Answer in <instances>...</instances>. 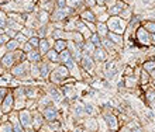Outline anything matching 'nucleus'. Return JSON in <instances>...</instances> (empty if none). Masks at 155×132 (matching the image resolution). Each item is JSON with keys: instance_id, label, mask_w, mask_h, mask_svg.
Instances as JSON below:
<instances>
[{"instance_id": "nucleus-1", "label": "nucleus", "mask_w": 155, "mask_h": 132, "mask_svg": "<svg viewBox=\"0 0 155 132\" xmlns=\"http://www.w3.org/2000/svg\"><path fill=\"white\" fill-rule=\"evenodd\" d=\"M71 79V72L69 69L66 68L65 65H62V63H58L55 66V69L51 70V73H49V77H48V82L55 84V86H61L65 83V80Z\"/></svg>"}, {"instance_id": "nucleus-2", "label": "nucleus", "mask_w": 155, "mask_h": 132, "mask_svg": "<svg viewBox=\"0 0 155 132\" xmlns=\"http://www.w3.org/2000/svg\"><path fill=\"white\" fill-rule=\"evenodd\" d=\"M106 24L109 27V31L116 34H121V35L127 30V21L123 20L120 16H110L109 20L106 21Z\"/></svg>"}, {"instance_id": "nucleus-3", "label": "nucleus", "mask_w": 155, "mask_h": 132, "mask_svg": "<svg viewBox=\"0 0 155 132\" xmlns=\"http://www.w3.org/2000/svg\"><path fill=\"white\" fill-rule=\"evenodd\" d=\"M13 110H14V94H13V90L10 89V91L6 94V97L0 104V111H2V114H8Z\"/></svg>"}, {"instance_id": "nucleus-4", "label": "nucleus", "mask_w": 155, "mask_h": 132, "mask_svg": "<svg viewBox=\"0 0 155 132\" xmlns=\"http://www.w3.org/2000/svg\"><path fill=\"white\" fill-rule=\"evenodd\" d=\"M18 120L24 128H33V111L28 108H23L18 111Z\"/></svg>"}, {"instance_id": "nucleus-5", "label": "nucleus", "mask_w": 155, "mask_h": 132, "mask_svg": "<svg viewBox=\"0 0 155 132\" xmlns=\"http://www.w3.org/2000/svg\"><path fill=\"white\" fill-rule=\"evenodd\" d=\"M38 111H40V110H38ZM41 112H42V117L45 118V121H55V120L59 118V110H58L54 104L42 108Z\"/></svg>"}, {"instance_id": "nucleus-6", "label": "nucleus", "mask_w": 155, "mask_h": 132, "mask_svg": "<svg viewBox=\"0 0 155 132\" xmlns=\"http://www.w3.org/2000/svg\"><path fill=\"white\" fill-rule=\"evenodd\" d=\"M103 120L106 122L107 128L113 129V131H118V121H117V117L111 112V108L107 110V111L103 112Z\"/></svg>"}, {"instance_id": "nucleus-7", "label": "nucleus", "mask_w": 155, "mask_h": 132, "mask_svg": "<svg viewBox=\"0 0 155 132\" xmlns=\"http://www.w3.org/2000/svg\"><path fill=\"white\" fill-rule=\"evenodd\" d=\"M79 66L82 68V70H85V72H92V70L96 68V62H94V59L92 55H82L81 61H79Z\"/></svg>"}, {"instance_id": "nucleus-8", "label": "nucleus", "mask_w": 155, "mask_h": 132, "mask_svg": "<svg viewBox=\"0 0 155 132\" xmlns=\"http://www.w3.org/2000/svg\"><path fill=\"white\" fill-rule=\"evenodd\" d=\"M135 38H137V41H138L140 44H143V45H150V44H151V34L148 33L143 25L135 30Z\"/></svg>"}, {"instance_id": "nucleus-9", "label": "nucleus", "mask_w": 155, "mask_h": 132, "mask_svg": "<svg viewBox=\"0 0 155 132\" xmlns=\"http://www.w3.org/2000/svg\"><path fill=\"white\" fill-rule=\"evenodd\" d=\"M54 39L52 37H47V38H41L40 39V45H38V51H40V54L42 55V58H44V55L48 52L51 48L54 46Z\"/></svg>"}, {"instance_id": "nucleus-10", "label": "nucleus", "mask_w": 155, "mask_h": 132, "mask_svg": "<svg viewBox=\"0 0 155 132\" xmlns=\"http://www.w3.org/2000/svg\"><path fill=\"white\" fill-rule=\"evenodd\" d=\"M93 59L96 63H104L107 61V56H109V52H107L103 46H96V49L93 51Z\"/></svg>"}, {"instance_id": "nucleus-11", "label": "nucleus", "mask_w": 155, "mask_h": 132, "mask_svg": "<svg viewBox=\"0 0 155 132\" xmlns=\"http://www.w3.org/2000/svg\"><path fill=\"white\" fill-rule=\"evenodd\" d=\"M44 122H47V121L42 117V112L38 111V110H34L33 111V128L37 132L41 131V128L44 127Z\"/></svg>"}, {"instance_id": "nucleus-12", "label": "nucleus", "mask_w": 155, "mask_h": 132, "mask_svg": "<svg viewBox=\"0 0 155 132\" xmlns=\"http://www.w3.org/2000/svg\"><path fill=\"white\" fill-rule=\"evenodd\" d=\"M0 62H2V65H3L6 69H12L13 66L17 63L16 55H14V51H13V52H7V54L3 56V58L0 59Z\"/></svg>"}, {"instance_id": "nucleus-13", "label": "nucleus", "mask_w": 155, "mask_h": 132, "mask_svg": "<svg viewBox=\"0 0 155 132\" xmlns=\"http://www.w3.org/2000/svg\"><path fill=\"white\" fill-rule=\"evenodd\" d=\"M79 18L82 21H90V23H96L97 21V17L93 13V10L89 7H85L82 10V13H79Z\"/></svg>"}, {"instance_id": "nucleus-14", "label": "nucleus", "mask_w": 155, "mask_h": 132, "mask_svg": "<svg viewBox=\"0 0 155 132\" xmlns=\"http://www.w3.org/2000/svg\"><path fill=\"white\" fill-rule=\"evenodd\" d=\"M71 112H72V115L75 117V118H82V117H85V104L83 103H79V101H76V103H74L72 105H71Z\"/></svg>"}, {"instance_id": "nucleus-15", "label": "nucleus", "mask_w": 155, "mask_h": 132, "mask_svg": "<svg viewBox=\"0 0 155 132\" xmlns=\"http://www.w3.org/2000/svg\"><path fill=\"white\" fill-rule=\"evenodd\" d=\"M24 89H25V97L30 100H38L41 96V91L38 87L35 86H25L24 84Z\"/></svg>"}, {"instance_id": "nucleus-16", "label": "nucleus", "mask_w": 155, "mask_h": 132, "mask_svg": "<svg viewBox=\"0 0 155 132\" xmlns=\"http://www.w3.org/2000/svg\"><path fill=\"white\" fill-rule=\"evenodd\" d=\"M83 128L87 129V131L96 132L99 129V122L94 117H87L85 121H83Z\"/></svg>"}, {"instance_id": "nucleus-17", "label": "nucleus", "mask_w": 155, "mask_h": 132, "mask_svg": "<svg viewBox=\"0 0 155 132\" xmlns=\"http://www.w3.org/2000/svg\"><path fill=\"white\" fill-rule=\"evenodd\" d=\"M54 101H52V99H51V96L48 94V93H44V94H41L40 96V99L37 100V104H38V108L37 110H42V108H45V107H48V105H51Z\"/></svg>"}, {"instance_id": "nucleus-18", "label": "nucleus", "mask_w": 155, "mask_h": 132, "mask_svg": "<svg viewBox=\"0 0 155 132\" xmlns=\"http://www.w3.org/2000/svg\"><path fill=\"white\" fill-rule=\"evenodd\" d=\"M41 129H44L45 132H59L61 131V122H59V120L47 121V124H45Z\"/></svg>"}, {"instance_id": "nucleus-19", "label": "nucleus", "mask_w": 155, "mask_h": 132, "mask_svg": "<svg viewBox=\"0 0 155 132\" xmlns=\"http://www.w3.org/2000/svg\"><path fill=\"white\" fill-rule=\"evenodd\" d=\"M25 58H27V61H28L30 63H38L42 61V55L40 54L38 49H33L31 52L25 54Z\"/></svg>"}, {"instance_id": "nucleus-20", "label": "nucleus", "mask_w": 155, "mask_h": 132, "mask_svg": "<svg viewBox=\"0 0 155 132\" xmlns=\"http://www.w3.org/2000/svg\"><path fill=\"white\" fill-rule=\"evenodd\" d=\"M102 46L104 48V49L110 54V52H114L116 51V48H117V44H114V42L111 41L109 37H104V38H102Z\"/></svg>"}, {"instance_id": "nucleus-21", "label": "nucleus", "mask_w": 155, "mask_h": 132, "mask_svg": "<svg viewBox=\"0 0 155 132\" xmlns=\"http://www.w3.org/2000/svg\"><path fill=\"white\" fill-rule=\"evenodd\" d=\"M96 33L100 35V38L107 37V34H109V27H107L106 23H102V21H96Z\"/></svg>"}, {"instance_id": "nucleus-22", "label": "nucleus", "mask_w": 155, "mask_h": 132, "mask_svg": "<svg viewBox=\"0 0 155 132\" xmlns=\"http://www.w3.org/2000/svg\"><path fill=\"white\" fill-rule=\"evenodd\" d=\"M72 59H74V56H72V54L69 52V49L66 48L65 51L59 52V56H58V62L62 63V65H65V63H68L69 61H72Z\"/></svg>"}, {"instance_id": "nucleus-23", "label": "nucleus", "mask_w": 155, "mask_h": 132, "mask_svg": "<svg viewBox=\"0 0 155 132\" xmlns=\"http://www.w3.org/2000/svg\"><path fill=\"white\" fill-rule=\"evenodd\" d=\"M66 46H68V41H66V39H55L52 48L59 54V52H62V51L66 49Z\"/></svg>"}, {"instance_id": "nucleus-24", "label": "nucleus", "mask_w": 155, "mask_h": 132, "mask_svg": "<svg viewBox=\"0 0 155 132\" xmlns=\"http://www.w3.org/2000/svg\"><path fill=\"white\" fill-rule=\"evenodd\" d=\"M107 37L110 38V39L114 42V44H117L118 46H123V44H124V39H123V35H121V34H116V33H111V31H109Z\"/></svg>"}, {"instance_id": "nucleus-25", "label": "nucleus", "mask_w": 155, "mask_h": 132, "mask_svg": "<svg viewBox=\"0 0 155 132\" xmlns=\"http://www.w3.org/2000/svg\"><path fill=\"white\" fill-rule=\"evenodd\" d=\"M24 27V24H21L18 21H14L12 18H7V25H6V28H10V30H14V31H21Z\"/></svg>"}, {"instance_id": "nucleus-26", "label": "nucleus", "mask_w": 155, "mask_h": 132, "mask_svg": "<svg viewBox=\"0 0 155 132\" xmlns=\"http://www.w3.org/2000/svg\"><path fill=\"white\" fill-rule=\"evenodd\" d=\"M58 56H59V54H58L54 48H51V49H49L48 52L44 55V58H47V61H48V62H55V63H59V62H58Z\"/></svg>"}, {"instance_id": "nucleus-27", "label": "nucleus", "mask_w": 155, "mask_h": 132, "mask_svg": "<svg viewBox=\"0 0 155 132\" xmlns=\"http://www.w3.org/2000/svg\"><path fill=\"white\" fill-rule=\"evenodd\" d=\"M20 42L17 41L16 38H12V39H8L7 44H6V48H7L8 52H13V51H17L20 49Z\"/></svg>"}, {"instance_id": "nucleus-28", "label": "nucleus", "mask_w": 155, "mask_h": 132, "mask_svg": "<svg viewBox=\"0 0 155 132\" xmlns=\"http://www.w3.org/2000/svg\"><path fill=\"white\" fill-rule=\"evenodd\" d=\"M51 37H52L54 39H65V30L54 27L52 33H51Z\"/></svg>"}, {"instance_id": "nucleus-29", "label": "nucleus", "mask_w": 155, "mask_h": 132, "mask_svg": "<svg viewBox=\"0 0 155 132\" xmlns=\"http://www.w3.org/2000/svg\"><path fill=\"white\" fill-rule=\"evenodd\" d=\"M123 82H124V86H126L127 89H134V87H135V83H137V80H135L134 74H133V76H124Z\"/></svg>"}, {"instance_id": "nucleus-30", "label": "nucleus", "mask_w": 155, "mask_h": 132, "mask_svg": "<svg viewBox=\"0 0 155 132\" xmlns=\"http://www.w3.org/2000/svg\"><path fill=\"white\" fill-rule=\"evenodd\" d=\"M152 79L151 76H150V72H147V70H141V76H140V83L143 84V86H147L148 83L151 82Z\"/></svg>"}, {"instance_id": "nucleus-31", "label": "nucleus", "mask_w": 155, "mask_h": 132, "mask_svg": "<svg viewBox=\"0 0 155 132\" xmlns=\"http://www.w3.org/2000/svg\"><path fill=\"white\" fill-rule=\"evenodd\" d=\"M0 132H14V127L10 121L0 122Z\"/></svg>"}, {"instance_id": "nucleus-32", "label": "nucleus", "mask_w": 155, "mask_h": 132, "mask_svg": "<svg viewBox=\"0 0 155 132\" xmlns=\"http://www.w3.org/2000/svg\"><path fill=\"white\" fill-rule=\"evenodd\" d=\"M131 16H133V10H131L130 6H127L126 8H123L121 13H120V17H121L123 20H126V21H130Z\"/></svg>"}, {"instance_id": "nucleus-33", "label": "nucleus", "mask_w": 155, "mask_h": 132, "mask_svg": "<svg viewBox=\"0 0 155 132\" xmlns=\"http://www.w3.org/2000/svg\"><path fill=\"white\" fill-rule=\"evenodd\" d=\"M66 4H68L69 7L78 10L81 6H85V0H66Z\"/></svg>"}, {"instance_id": "nucleus-34", "label": "nucleus", "mask_w": 155, "mask_h": 132, "mask_svg": "<svg viewBox=\"0 0 155 132\" xmlns=\"http://www.w3.org/2000/svg\"><path fill=\"white\" fill-rule=\"evenodd\" d=\"M121 10H123V8L120 7L117 3H116L114 6H111V7L107 8V13H109V16H120Z\"/></svg>"}, {"instance_id": "nucleus-35", "label": "nucleus", "mask_w": 155, "mask_h": 132, "mask_svg": "<svg viewBox=\"0 0 155 132\" xmlns=\"http://www.w3.org/2000/svg\"><path fill=\"white\" fill-rule=\"evenodd\" d=\"M89 41L92 42L94 46H102V38H100V35H99L97 33H93V34H92V37H90Z\"/></svg>"}, {"instance_id": "nucleus-36", "label": "nucleus", "mask_w": 155, "mask_h": 132, "mask_svg": "<svg viewBox=\"0 0 155 132\" xmlns=\"http://www.w3.org/2000/svg\"><path fill=\"white\" fill-rule=\"evenodd\" d=\"M143 69L147 70V72H152L155 69V59H150L147 62L143 63Z\"/></svg>"}, {"instance_id": "nucleus-37", "label": "nucleus", "mask_w": 155, "mask_h": 132, "mask_svg": "<svg viewBox=\"0 0 155 132\" xmlns=\"http://www.w3.org/2000/svg\"><path fill=\"white\" fill-rule=\"evenodd\" d=\"M143 27L147 30L150 34H155V21H144Z\"/></svg>"}, {"instance_id": "nucleus-38", "label": "nucleus", "mask_w": 155, "mask_h": 132, "mask_svg": "<svg viewBox=\"0 0 155 132\" xmlns=\"http://www.w3.org/2000/svg\"><path fill=\"white\" fill-rule=\"evenodd\" d=\"M145 100H147L148 103H151V104L155 101V87H152V89L147 90V93H145Z\"/></svg>"}, {"instance_id": "nucleus-39", "label": "nucleus", "mask_w": 155, "mask_h": 132, "mask_svg": "<svg viewBox=\"0 0 155 132\" xmlns=\"http://www.w3.org/2000/svg\"><path fill=\"white\" fill-rule=\"evenodd\" d=\"M20 48H21V51H23V52H25V54H28V52H31L33 49H37V48H34V46L31 45V44H30V41L24 42V44H23V45H21Z\"/></svg>"}, {"instance_id": "nucleus-40", "label": "nucleus", "mask_w": 155, "mask_h": 132, "mask_svg": "<svg viewBox=\"0 0 155 132\" xmlns=\"http://www.w3.org/2000/svg\"><path fill=\"white\" fill-rule=\"evenodd\" d=\"M14 38H16L17 41L20 42V45H23L24 42H27V41H28V38L25 37V35H24V34H23V33H21V31H18V33L16 34V37H14Z\"/></svg>"}, {"instance_id": "nucleus-41", "label": "nucleus", "mask_w": 155, "mask_h": 132, "mask_svg": "<svg viewBox=\"0 0 155 132\" xmlns=\"http://www.w3.org/2000/svg\"><path fill=\"white\" fill-rule=\"evenodd\" d=\"M40 39H41V38L38 37V35H34V37L28 38L30 44H31V45H33L34 48H37V49H38V45H40Z\"/></svg>"}, {"instance_id": "nucleus-42", "label": "nucleus", "mask_w": 155, "mask_h": 132, "mask_svg": "<svg viewBox=\"0 0 155 132\" xmlns=\"http://www.w3.org/2000/svg\"><path fill=\"white\" fill-rule=\"evenodd\" d=\"M8 39H12V38L8 37L7 34L6 33H3V34H0V46L2 45H6V44H7V41Z\"/></svg>"}, {"instance_id": "nucleus-43", "label": "nucleus", "mask_w": 155, "mask_h": 132, "mask_svg": "<svg viewBox=\"0 0 155 132\" xmlns=\"http://www.w3.org/2000/svg\"><path fill=\"white\" fill-rule=\"evenodd\" d=\"M134 74V68L131 65L126 66V72H124V76H133Z\"/></svg>"}, {"instance_id": "nucleus-44", "label": "nucleus", "mask_w": 155, "mask_h": 132, "mask_svg": "<svg viewBox=\"0 0 155 132\" xmlns=\"http://www.w3.org/2000/svg\"><path fill=\"white\" fill-rule=\"evenodd\" d=\"M4 33L7 34L10 38H14V37H16V34L18 33V31H14V30H10V28H4Z\"/></svg>"}, {"instance_id": "nucleus-45", "label": "nucleus", "mask_w": 155, "mask_h": 132, "mask_svg": "<svg viewBox=\"0 0 155 132\" xmlns=\"http://www.w3.org/2000/svg\"><path fill=\"white\" fill-rule=\"evenodd\" d=\"M117 132H133V128H131L130 125H123L121 128H118Z\"/></svg>"}, {"instance_id": "nucleus-46", "label": "nucleus", "mask_w": 155, "mask_h": 132, "mask_svg": "<svg viewBox=\"0 0 155 132\" xmlns=\"http://www.w3.org/2000/svg\"><path fill=\"white\" fill-rule=\"evenodd\" d=\"M55 4H57V7H66L68 6L66 0H55Z\"/></svg>"}, {"instance_id": "nucleus-47", "label": "nucleus", "mask_w": 155, "mask_h": 132, "mask_svg": "<svg viewBox=\"0 0 155 132\" xmlns=\"http://www.w3.org/2000/svg\"><path fill=\"white\" fill-rule=\"evenodd\" d=\"M7 52H8V51H7V48H6V45H2V46H0V59L3 58V56L7 54Z\"/></svg>"}, {"instance_id": "nucleus-48", "label": "nucleus", "mask_w": 155, "mask_h": 132, "mask_svg": "<svg viewBox=\"0 0 155 132\" xmlns=\"http://www.w3.org/2000/svg\"><path fill=\"white\" fill-rule=\"evenodd\" d=\"M116 3H117V0H104V6H106L107 8L111 7V6H114Z\"/></svg>"}, {"instance_id": "nucleus-49", "label": "nucleus", "mask_w": 155, "mask_h": 132, "mask_svg": "<svg viewBox=\"0 0 155 132\" xmlns=\"http://www.w3.org/2000/svg\"><path fill=\"white\" fill-rule=\"evenodd\" d=\"M133 132H144V129L140 125H137V127H133Z\"/></svg>"}, {"instance_id": "nucleus-50", "label": "nucleus", "mask_w": 155, "mask_h": 132, "mask_svg": "<svg viewBox=\"0 0 155 132\" xmlns=\"http://www.w3.org/2000/svg\"><path fill=\"white\" fill-rule=\"evenodd\" d=\"M4 73H6V68L2 65V62H0V76H2V74H4Z\"/></svg>"}, {"instance_id": "nucleus-51", "label": "nucleus", "mask_w": 155, "mask_h": 132, "mask_svg": "<svg viewBox=\"0 0 155 132\" xmlns=\"http://www.w3.org/2000/svg\"><path fill=\"white\" fill-rule=\"evenodd\" d=\"M96 4H99V6H104V0H96Z\"/></svg>"}, {"instance_id": "nucleus-52", "label": "nucleus", "mask_w": 155, "mask_h": 132, "mask_svg": "<svg viewBox=\"0 0 155 132\" xmlns=\"http://www.w3.org/2000/svg\"><path fill=\"white\" fill-rule=\"evenodd\" d=\"M150 76H151L152 80H155V69L152 70V72H150Z\"/></svg>"}, {"instance_id": "nucleus-53", "label": "nucleus", "mask_w": 155, "mask_h": 132, "mask_svg": "<svg viewBox=\"0 0 155 132\" xmlns=\"http://www.w3.org/2000/svg\"><path fill=\"white\" fill-rule=\"evenodd\" d=\"M151 44L155 45V34H151Z\"/></svg>"}, {"instance_id": "nucleus-54", "label": "nucleus", "mask_w": 155, "mask_h": 132, "mask_svg": "<svg viewBox=\"0 0 155 132\" xmlns=\"http://www.w3.org/2000/svg\"><path fill=\"white\" fill-rule=\"evenodd\" d=\"M147 115H148V118H150V120H154V112L150 111V112L147 114Z\"/></svg>"}, {"instance_id": "nucleus-55", "label": "nucleus", "mask_w": 155, "mask_h": 132, "mask_svg": "<svg viewBox=\"0 0 155 132\" xmlns=\"http://www.w3.org/2000/svg\"><path fill=\"white\" fill-rule=\"evenodd\" d=\"M24 132H37V131H35L34 128H25V129H24Z\"/></svg>"}, {"instance_id": "nucleus-56", "label": "nucleus", "mask_w": 155, "mask_h": 132, "mask_svg": "<svg viewBox=\"0 0 155 132\" xmlns=\"http://www.w3.org/2000/svg\"><path fill=\"white\" fill-rule=\"evenodd\" d=\"M106 132H117V131H113V129H110V128H109V129H107Z\"/></svg>"}, {"instance_id": "nucleus-57", "label": "nucleus", "mask_w": 155, "mask_h": 132, "mask_svg": "<svg viewBox=\"0 0 155 132\" xmlns=\"http://www.w3.org/2000/svg\"><path fill=\"white\" fill-rule=\"evenodd\" d=\"M4 33V28H0V34H3Z\"/></svg>"}, {"instance_id": "nucleus-58", "label": "nucleus", "mask_w": 155, "mask_h": 132, "mask_svg": "<svg viewBox=\"0 0 155 132\" xmlns=\"http://www.w3.org/2000/svg\"><path fill=\"white\" fill-rule=\"evenodd\" d=\"M82 132H92V131H87V129H83V131Z\"/></svg>"}, {"instance_id": "nucleus-59", "label": "nucleus", "mask_w": 155, "mask_h": 132, "mask_svg": "<svg viewBox=\"0 0 155 132\" xmlns=\"http://www.w3.org/2000/svg\"><path fill=\"white\" fill-rule=\"evenodd\" d=\"M154 87H155V80H154Z\"/></svg>"}, {"instance_id": "nucleus-60", "label": "nucleus", "mask_w": 155, "mask_h": 132, "mask_svg": "<svg viewBox=\"0 0 155 132\" xmlns=\"http://www.w3.org/2000/svg\"><path fill=\"white\" fill-rule=\"evenodd\" d=\"M4 2H7V0H4Z\"/></svg>"}]
</instances>
